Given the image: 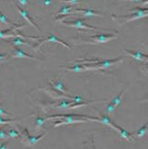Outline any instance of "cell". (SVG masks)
<instances>
[{"label":"cell","mask_w":148,"mask_h":149,"mask_svg":"<svg viewBox=\"0 0 148 149\" xmlns=\"http://www.w3.org/2000/svg\"><path fill=\"white\" fill-rule=\"evenodd\" d=\"M46 42H52V43H59V44H60V45H62V46H64L65 48H67V49H72V47L69 46V44H67L66 42H64L63 40H61L60 38H59L58 37H56V36H54V35H49L48 38H43V40H40V42H38L37 45H35L36 47H34V50H40V48H41V46L44 44V43H46Z\"/></svg>","instance_id":"cell-7"},{"label":"cell","mask_w":148,"mask_h":149,"mask_svg":"<svg viewBox=\"0 0 148 149\" xmlns=\"http://www.w3.org/2000/svg\"><path fill=\"white\" fill-rule=\"evenodd\" d=\"M59 1H61L63 3H67V4H70V5H75V4H78L80 2V0H59Z\"/></svg>","instance_id":"cell-27"},{"label":"cell","mask_w":148,"mask_h":149,"mask_svg":"<svg viewBox=\"0 0 148 149\" xmlns=\"http://www.w3.org/2000/svg\"><path fill=\"white\" fill-rule=\"evenodd\" d=\"M116 35L114 34H97V35H93L91 37L92 41H88V40H81V41H77L76 43L80 45V44H90V45H99V44H104L107 43L108 41H110L116 38Z\"/></svg>","instance_id":"cell-6"},{"label":"cell","mask_w":148,"mask_h":149,"mask_svg":"<svg viewBox=\"0 0 148 149\" xmlns=\"http://www.w3.org/2000/svg\"><path fill=\"white\" fill-rule=\"evenodd\" d=\"M14 4H15V6H16V8H17V11L19 12V13H20V15L26 19V20H27L28 22V24L29 25H31L32 26V27H34L35 29H37L38 31H41L40 30V28H38V26L33 22V21H32V19H31V17H29V14H28V12L27 11V10H25V9H23L22 8H20V6H19L16 2H14Z\"/></svg>","instance_id":"cell-12"},{"label":"cell","mask_w":148,"mask_h":149,"mask_svg":"<svg viewBox=\"0 0 148 149\" xmlns=\"http://www.w3.org/2000/svg\"><path fill=\"white\" fill-rule=\"evenodd\" d=\"M124 52H126L128 55L132 56L134 60L139 61H148V55L145 54L141 51H134V50H128V49H124Z\"/></svg>","instance_id":"cell-13"},{"label":"cell","mask_w":148,"mask_h":149,"mask_svg":"<svg viewBox=\"0 0 148 149\" xmlns=\"http://www.w3.org/2000/svg\"><path fill=\"white\" fill-rule=\"evenodd\" d=\"M8 137L10 138H18L21 136V133H19L18 131H17L16 129H9V130L8 131Z\"/></svg>","instance_id":"cell-23"},{"label":"cell","mask_w":148,"mask_h":149,"mask_svg":"<svg viewBox=\"0 0 148 149\" xmlns=\"http://www.w3.org/2000/svg\"><path fill=\"white\" fill-rule=\"evenodd\" d=\"M131 14L130 15H125V16H115L112 15V18L115 19L116 21H118L121 25H124L125 23H128L130 21L136 20L139 18L146 17L148 15V9L147 8H133L129 11Z\"/></svg>","instance_id":"cell-2"},{"label":"cell","mask_w":148,"mask_h":149,"mask_svg":"<svg viewBox=\"0 0 148 149\" xmlns=\"http://www.w3.org/2000/svg\"><path fill=\"white\" fill-rule=\"evenodd\" d=\"M43 3H44V5H45V6L51 5V0H44Z\"/></svg>","instance_id":"cell-32"},{"label":"cell","mask_w":148,"mask_h":149,"mask_svg":"<svg viewBox=\"0 0 148 149\" xmlns=\"http://www.w3.org/2000/svg\"><path fill=\"white\" fill-rule=\"evenodd\" d=\"M123 59L124 57H119L118 59L114 60H76V63H91L98 70H101L104 69H108L113 65L122 62Z\"/></svg>","instance_id":"cell-4"},{"label":"cell","mask_w":148,"mask_h":149,"mask_svg":"<svg viewBox=\"0 0 148 149\" xmlns=\"http://www.w3.org/2000/svg\"><path fill=\"white\" fill-rule=\"evenodd\" d=\"M50 84L53 86L54 89H56L57 91H59V92H60L61 93L65 94V95H69V91L65 87V85H64V81L62 80L57 79V80H54V81H51Z\"/></svg>","instance_id":"cell-11"},{"label":"cell","mask_w":148,"mask_h":149,"mask_svg":"<svg viewBox=\"0 0 148 149\" xmlns=\"http://www.w3.org/2000/svg\"><path fill=\"white\" fill-rule=\"evenodd\" d=\"M8 42L13 44L14 46H21V45H27V46H30V45L27 41H26L23 38H20V37H15L13 40H8Z\"/></svg>","instance_id":"cell-16"},{"label":"cell","mask_w":148,"mask_h":149,"mask_svg":"<svg viewBox=\"0 0 148 149\" xmlns=\"http://www.w3.org/2000/svg\"><path fill=\"white\" fill-rule=\"evenodd\" d=\"M72 13L76 14V13H81V14L85 17H105V14L104 13H101V12H99V11H96L94 9H92V8H76V9H73Z\"/></svg>","instance_id":"cell-9"},{"label":"cell","mask_w":148,"mask_h":149,"mask_svg":"<svg viewBox=\"0 0 148 149\" xmlns=\"http://www.w3.org/2000/svg\"><path fill=\"white\" fill-rule=\"evenodd\" d=\"M8 141L3 142L2 144H0V149H8Z\"/></svg>","instance_id":"cell-30"},{"label":"cell","mask_w":148,"mask_h":149,"mask_svg":"<svg viewBox=\"0 0 148 149\" xmlns=\"http://www.w3.org/2000/svg\"><path fill=\"white\" fill-rule=\"evenodd\" d=\"M19 4H21L22 6H27L28 4V0H17Z\"/></svg>","instance_id":"cell-31"},{"label":"cell","mask_w":148,"mask_h":149,"mask_svg":"<svg viewBox=\"0 0 148 149\" xmlns=\"http://www.w3.org/2000/svg\"><path fill=\"white\" fill-rule=\"evenodd\" d=\"M61 119L53 124L54 127H59L62 125H72V124H78V123H86L88 120L82 119V118H88L92 121L97 122L98 118L95 117H90L87 115H81V114H75V113H69V114H64V113H59V114H53L46 117V120L49 119Z\"/></svg>","instance_id":"cell-1"},{"label":"cell","mask_w":148,"mask_h":149,"mask_svg":"<svg viewBox=\"0 0 148 149\" xmlns=\"http://www.w3.org/2000/svg\"><path fill=\"white\" fill-rule=\"evenodd\" d=\"M146 133H147V123L145 124V125H143L142 127H140L138 130L134 131L131 134H132V136H134V137H144L146 134Z\"/></svg>","instance_id":"cell-15"},{"label":"cell","mask_w":148,"mask_h":149,"mask_svg":"<svg viewBox=\"0 0 148 149\" xmlns=\"http://www.w3.org/2000/svg\"><path fill=\"white\" fill-rule=\"evenodd\" d=\"M73 11L72 9V6H63V8H61L59 12H57L56 13V16H64V15H69V14H72Z\"/></svg>","instance_id":"cell-18"},{"label":"cell","mask_w":148,"mask_h":149,"mask_svg":"<svg viewBox=\"0 0 148 149\" xmlns=\"http://www.w3.org/2000/svg\"><path fill=\"white\" fill-rule=\"evenodd\" d=\"M74 102L72 100V101H61L60 102H59L58 104H56L54 107L55 108H60V109H67V108H69V106L73 104Z\"/></svg>","instance_id":"cell-22"},{"label":"cell","mask_w":148,"mask_h":149,"mask_svg":"<svg viewBox=\"0 0 148 149\" xmlns=\"http://www.w3.org/2000/svg\"><path fill=\"white\" fill-rule=\"evenodd\" d=\"M22 134H23V136H24L23 141H25L28 145H30V146L32 145V146H33V145H36L40 139H42L43 136H45V134H46V132H44V133H42V134L37 135V136H36V135H31L28 133V129L27 128H24Z\"/></svg>","instance_id":"cell-8"},{"label":"cell","mask_w":148,"mask_h":149,"mask_svg":"<svg viewBox=\"0 0 148 149\" xmlns=\"http://www.w3.org/2000/svg\"><path fill=\"white\" fill-rule=\"evenodd\" d=\"M8 134L4 128H0V140H8Z\"/></svg>","instance_id":"cell-24"},{"label":"cell","mask_w":148,"mask_h":149,"mask_svg":"<svg viewBox=\"0 0 148 149\" xmlns=\"http://www.w3.org/2000/svg\"><path fill=\"white\" fill-rule=\"evenodd\" d=\"M5 115H10V113L6 112V110H4L2 107H0V116H5Z\"/></svg>","instance_id":"cell-29"},{"label":"cell","mask_w":148,"mask_h":149,"mask_svg":"<svg viewBox=\"0 0 148 149\" xmlns=\"http://www.w3.org/2000/svg\"><path fill=\"white\" fill-rule=\"evenodd\" d=\"M8 57V53H0V62H2V61H4L6 58Z\"/></svg>","instance_id":"cell-28"},{"label":"cell","mask_w":148,"mask_h":149,"mask_svg":"<svg viewBox=\"0 0 148 149\" xmlns=\"http://www.w3.org/2000/svg\"><path fill=\"white\" fill-rule=\"evenodd\" d=\"M60 24L64 25V26H67V27H72V28H75V29H84V30H94V31H105V29H99L97 27H93V26H91L87 24L84 19L83 18H77L73 21H66V20H61L60 21Z\"/></svg>","instance_id":"cell-5"},{"label":"cell","mask_w":148,"mask_h":149,"mask_svg":"<svg viewBox=\"0 0 148 149\" xmlns=\"http://www.w3.org/2000/svg\"><path fill=\"white\" fill-rule=\"evenodd\" d=\"M114 110H115V106L113 104H112L111 102H109L107 106H106V112L108 114H111L114 112Z\"/></svg>","instance_id":"cell-26"},{"label":"cell","mask_w":148,"mask_h":149,"mask_svg":"<svg viewBox=\"0 0 148 149\" xmlns=\"http://www.w3.org/2000/svg\"><path fill=\"white\" fill-rule=\"evenodd\" d=\"M13 49H14V54H13L11 57L14 58V59H29V60H33V61H42L38 58L31 56L28 53H26L24 50H22L21 49L17 48V46H13Z\"/></svg>","instance_id":"cell-10"},{"label":"cell","mask_w":148,"mask_h":149,"mask_svg":"<svg viewBox=\"0 0 148 149\" xmlns=\"http://www.w3.org/2000/svg\"><path fill=\"white\" fill-rule=\"evenodd\" d=\"M99 123H101V124L104 125L113 127V122L108 115H105V114L101 115V117L99 118Z\"/></svg>","instance_id":"cell-20"},{"label":"cell","mask_w":148,"mask_h":149,"mask_svg":"<svg viewBox=\"0 0 148 149\" xmlns=\"http://www.w3.org/2000/svg\"><path fill=\"white\" fill-rule=\"evenodd\" d=\"M0 22L4 23L5 25L11 26V27H17V26H18V24L10 21L9 19L8 18V17H6L5 14H3V13H2L1 11H0Z\"/></svg>","instance_id":"cell-19"},{"label":"cell","mask_w":148,"mask_h":149,"mask_svg":"<svg viewBox=\"0 0 148 149\" xmlns=\"http://www.w3.org/2000/svg\"><path fill=\"white\" fill-rule=\"evenodd\" d=\"M112 128H113V129H115L116 131H118L119 134H120L123 138H124L125 140H127V141H132V134L129 133L128 131H126L125 129L122 128L121 126H119V125H115L114 123H113V127H112Z\"/></svg>","instance_id":"cell-14"},{"label":"cell","mask_w":148,"mask_h":149,"mask_svg":"<svg viewBox=\"0 0 148 149\" xmlns=\"http://www.w3.org/2000/svg\"><path fill=\"white\" fill-rule=\"evenodd\" d=\"M124 1H133V2H136V3H138L140 0H124Z\"/></svg>","instance_id":"cell-33"},{"label":"cell","mask_w":148,"mask_h":149,"mask_svg":"<svg viewBox=\"0 0 148 149\" xmlns=\"http://www.w3.org/2000/svg\"><path fill=\"white\" fill-rule=\"evenodd\" d=\"M124 89H123L122 90V92L118 94V95H116L114 97V98L113 99V101L111 102V103L112 104H113L115 107L116 106H118V105H120L121 103H122V97H123V95H124Z\"/></svg>","instance_id":"cell-21"},{"label":"cell","mask_w":148,"mask_h":149,"mask_svg":"<svg viewBox=\"0 0 148 149\" xmlns=\"http://www.w3.org/2000/svg\"><path fill=\"white\" fill-rule=\"evenodd\" d=\"M46 121H47L46 118H42V117H40V116L38 115L35 119V131L38 132V130L42 129Z\"/></svg>","instance_id":"cell-17"},{"label":"cell","mask_w":148,"mask_h":149,"mask_svg":"<svg viewBox=\"0 0 148 149\" xmlns=\"http://www.w3.org/2000/svg\"><path fill=\"white\" fill-rule=\"evenodd\" d=\"M17 121L15 119H6L3 116H0V125H6L11 124V123H16Z\"/></svg>","instance_id":"cell-25"},{"label":"cell","mask_w":148,"mask_h":149,"mask_svg":"<svg viewBox=\"0 0 148 149\" xmlns=\"http://www.w3.org/2000/svg\"><path fill=\"white\" fill-rule=\"evenodd\" d=\"M27 27V25L21 24L18 25L17 27H12L8 29H5V30H0V38H15V37H20L23 38H29L32 40H40L41 38L40 37H28V36H25L22 31L20 30L21 29Z\"/></svg>","instance_id":"cell-3"}]
</instances>
